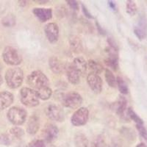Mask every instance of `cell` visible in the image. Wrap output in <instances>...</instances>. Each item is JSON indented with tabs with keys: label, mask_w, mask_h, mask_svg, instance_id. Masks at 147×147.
<instances>
[{
	"label": "cell",
	"mask_w": 147,
	"mask_h": 147,
	"mask_svg": "<svg viewBox=\"0 0 147 147\" xmlns=\"http://www.w3.org/2000/svg\"><path fill=\"white\" fill-rule=\"evenodd\" d=\"M2 24L5 27H12L16 24V18L13 14H8L4 17L2 20Z\"/></svg>",
	"instance_id": "cell-26"
},
{
	"label": "cell",
	"mask_w": 147,
	"mask_h": 147,
	"mask_svg": "<svg viewBox=\"0 0 147 147\" xmlns=\"http://www.w3.org/2000/svg\"><path fill=\"white\" fill-rule=\"evenodd\" d=\"M35 2H38V4H44V3L46 4V2H47L48 1H35Z\"/></svg>",
	"instance_id": "cell-41"
},
{
	"label": "cell",
	"mask_w": 147,
	"mask_h": 147,
	"mask_svg": "<svg viewBox=\"0 0 147 147\" xmlns=\"http://www.w3.org/2000/svg\"><path fill=\"white\" fill-rule=\"evenodd\" d=\"M7 117L10 123L14 125H22L27 119V111L22 107H13L7 111Z\"/></svg>",
	"instance_id": "cell-4"
},
{
	"label": "cell",
	"mask_w": 147,
	"mask_h": 147,
	"mask_svg": "<svg viewBox=\"0 0 147 147\" xmlns=\"http://www.w3.org/2000/svg\"><path fill=\"white\" fill-rule=\"evenodd\" d=\"M88 147H107V145H106L104 139L100 136H99L94 142L92 143L90 146H88Z\"/></svg>",
	"instance_id": "cell-32"
},
{
	"label": "cell",
	"mask_w": 147,
	"mask_h": 147,
	"mask_svg": "<svg viewBox=\"0 0 147 147\" xmlns=\"http://www.w3.org/2000/svg\"><path fill=\"white\" fill-rule=\"evenodd\" d=\"M82 98L80 94L75 91H71L63 94L61 97V102L65 107L76 109L82 104Z\"/></svg>",
	"instance_id": "cell-5"
},
{
	"label": "cell",
	"mask_w": 147,
	"mask_h": 147,
	"mask_svg": "<svg viewBox=\"0 0 147 147\" xmlns=\"http://www.w3.org/2000/svg\"><path fill=\"white\" fill-rule=\"evenodd\" d=\"M30 147H47L44 140H35L30 144Z\"/></svg>",
	"instance_id": "cell-34"
},
{
	"label": "cell",
	"mask_w": 147,
	"mask_h": 147,
	"mask_svg": "<svg viewBox=\"0 0 147 147\" xmlns=\"http://www.w3.org/2000/svg\"><path fill=\"white\" fill-rule=\"evenodd\" d=\"M137 5L136 2L132 0H129L127 2V13L130 16H134L137 13Z\"/></svg>",
	"instance_id": "cell-29"
},
{
	"label": "cell",
	"mask_w": 147,
	"mask_h": 147,
	"mask_svg": "<svg viewBox=\"0 0 147 147\" xmlns=\"http://www.w3.org/2000/svg\"><path fill=\"white\" fill-rule=\"evenodd\" d=\"M45 113L47 117L52 121L57 122H62L65 119V115L63 109L57 105H49L46 107Z\"/></svg>",
	"instance_id": "cell-8"
},
{
	"label": "cell",
	"mask_w": 147,
	"mask_h": 147,
	"mask_svg": "<svg viewBox=\"0 0 147 147\" xmlns=\"http://www.w3.org/2000/svg\"><path fill=\"white\" fill-rule=\"evenodd\" d=\"M135 35L139 40H144L147 35V20L145 17H141L139 19L138 24L134 28Z\"/></svg>",
	"instance_id": "cell-14"
},
{
	"label": "cell",
	"mask_w": 147,
	"mask_h": 147,
	"mask_svg": "<svg viewBox=\"0 0 147 147\" xmlns=\"http://www.w3.org/2000/svg\"><path fill=\"white\" fill-rule=\"evenodd\" d=\"M70 47L74 53L80 54L82 52V44L80 38L77 36H72L70 38Z\"/></svg>",
	"instance_id": "cell-20"
},
{
	"label": "cell",
	"mask_w": 147,
	"mask_h": 147,
	"mask_svg": "<svg viewBox=\"0 0 147 147\" xmlns=\"http://www.w3.org/2000/svg\"><path fill=\"white\" fill-rule=\"evenodd\" d=\"M89 111L86 107H80L76 110L71 118V124L75 127L85 125L88 121Z\"/></svg>",
	"instance_id": "cell-7"
},
{
	"label": "cell",
	"mask_w": 147,
	"mask_h": 147,
	"mask_svg": "<svg viewBox=\"0 0 147 147\" xmlns=\"http://www.w3.org/2000/svg\"><path fill=\"white\" fill-rule=\"evenodd\" d=\"M49 65L51 70L55 74H57L62 73L63 71L64 70V65L62 61L55 56H52L49 59Z\"/></svg>",
	"instance_id": "cell-16"
},
{
	"label": "cell",
	"mask_w": 147,
	"mask_h": 147,
	"mask_svg": "<svg viewBox=\"0 0 147 147\" xmlns=\"http://www.w3.org/2000/svg\"><path fill=\"white\" fill-rule=\"evenodd\" d=\"M2 76L0 75V85H2Z\"/></svg>",
	"instance_id": "cell-42"
},
{
	"label": "cell",
	"mask_w": 147,
	"mask_h": 147,
	"mask_svg": "<svg viewBox=\"0 0 147 147\" xmlns=\"http://www.w3.org/2000/svg\"><path fill=\"white\" fill-rule=\"evenodd\" d=\"M105 77L107 83L110 87L115 88L116 87L117 83H116V78L113 74V72L110 69H105Z\"/></svg>",
	"instance_id": "cell-25"
},
{
	"label": "cell",
	"mask_w": 147,
	"mask_h": 147,
	"mask_svg": "<svg viewBox=\"0 0 147 147\" xmlns=\"http://www.w3.org/2000/svg\"><path fill=\"white\" fill-rule=\"evenodd\" d=\"M108 5H109V6H110V8L112 9V10H116V5H115V4L114 3L113 1H109Z\"/></svg>",
	"instance_id": "cell-37"
},
{
	"label": "cell",
	"mask_w": 147,
	"mask_h": 147,
	"mask_svg": "<svg viewBox=\"0 0 147 147\" xmlns=\"http://www.w3.org/2000/svg\"><path fill=\"white\" fill-rule=\"evenodd\" d=\"M116 83H117V86L118 88H119V91H120L122 94H128V86H127L125 81H124L121 77H118L117 78H116Z\"/></svg>",
	"instance_id": "cell-27"
},
{
	"label": "cell",
	"mask_w": 147,
	"mask_h": 147,
	"mask_svg": "<svg viewBox=\"0 0 147 147\" xmlns=\"http://www.w3.org/2000/svg\"><path fill=\"white\" fill-rule=\"evenodd\" d=\"M18 2H19V5L21 6H25L27 5V2H26V1H18Z\"/></svg>",
	"instance_id": "cell-39"
},
{
	"label": "cell",
	"mask_w": 147,
	"mask_h": 147,
	"mask_svg": "<svg viewBox=\"0 0 147 147\" xmlns=\"http://www.w3.org/2000/svg\"><path fill=\"white\" fill-rule=\"evenodd\" d=\"M23 80L24 71L20 68H10L5 73V81L10 88L16 89L20 87Z\"/></svg>",
	"instance_id": "cell-1"
},
{
	"label": "cell",
	"mask_w": 147,
	"mask_h": 147,
	"mask_svg": "<svg viewBox=\"0 0 147 147\" xmlns=\"http://www.w3.org/2000/svg\"><path fill=\"white\" fill-rule=\"evenodd\" d=\"M20 99L24 105L29 107H36L39 105V97L36 91L30 88H23L20 90Z\"/></svg>",
	"instance_id": "cell-3"
},
{
	"label": "cell",
	"mask_w": 147,
	"mask_h": 147,
	"mask_svg": "<svg viewBox=\"0 0 147 147\" xmlns=\"http://www.w3.org/2000/svg\"><path fill=\"white\" fill-rule=\"evenodd\" d=\"M27 82L33 90H37L49 86V80L40 71H34L27 77Z\"/></svg>",
	"instance_id": "cell-2"
},
{
	"label": "cell",
	"mask_w": 147,
	"mask_h": 147,
	"mask_svg": "<svg viewBox=\"0 0 147 147\" xmlns=\"http://www.w3.org/2000/svg\"><path fill=\"white\" fill-rule=\"evenodd\" d=\"M66 77L68 80L72 85H77L80 82V74L77 71L74 69L71 64L66 68Z\"/></svg>",
	"instance_id": "cell-19"
},
{
	"label": "cell",
	"mask_w": 147,
	"mask_h": 147,
	"mask_svg": "<svg viewBox=\"0 0 147 147\" xmlns=\"http://www.w3.org/2000/svg\"><path fill=\"white\" fill-rule=\"evenodd\" d=\"M12 138L7 134H1L0 135V145L9 146L10 145Z\"/></svg>",
	"instance_id": "cell-31"
},
{
	"label": "cell",
	"mask_w": 147,
	"mask_h": 147,
	"mask_svg": "<svg viewBox=\"0 0 147 147\" xmlns=\"http://www.w3.org/2000/svg\"><path fill=\"white\" fill-rule=\"evenodd\" d=\"M87 82L89 87L95 94H100L102 90V80L99 75L90 72L87 77Z\"/></svg>",
	"instance_id": "cell-11"
},
{
	"label": "cell",
	"mask_w": 147,
	"mask_h": 147,
	"mask_svg": "<svg viewBox=\"0 0 147 147\" xmlns=\"http://www.w3.org/2000/svg\"><path fill=\"white\" fill-rule=\"evenodd\" d=\"M13 95L10 92H0V111L10 107L13 102Z\"/></svg>",
	"instance_id": "cell-15"
},
{
	"label": "cell",
	"mask_w": 147,
	"mask_h": 147,
	"mask_svg": "<svg viewBox=\"0 0 147 147\" xmlns=\"http://www.w3.org/2000/svg\"><path fill=\"white\" fill-rule=\"evenodd\" d=\"M74 69L79 72L80 74H84L86 72L88 68V63L85 59L81 57H76L71 63Z\"/></svg>",
	"instance_id": "cell-17"
},
{
	"label": "cell",
	"mask_w": 147,
	"mask_h": 147,
	"mask_svg": "<svg viewBox=\"0 0 147 147\" xmlns=\"http://www.w3.org/2000/svg\"><path fill=\"white\" fill-rule=\"evenodd\" d=\"M127 114H128L129 117L136 122V124H144V121H143L142 119L139 117L132 108H129L127 110Z\"/></svg>",
	"instance_id": "cell-30"
},
{
	"label": "cell",
	"mask_w": 147,
	"mask_h": 147,
	"mask_svg": "<svg viewBox=\"0 0 147 147\" xmlns=\"http://www.w3.org/2000/svg\"><path fill=\"white\" fill-rule=\"evenodd\" d=\"M24 135V131L20 127H13L10 129V136L11 138L20 139Z\"/></svg>",
	"instance_id": "cell-28"
},
{
	"label": "cell",
	"mask_w": 147,
	"mask_h": 147,
	"mask_svg": "<svg viewBox=\"0 0 147 147\" xmlns=\"http://www.w3.org/2000/svg\"><path fill=\"white\" fill-rule=\"evenodd\" d=\"M32 13L39 22L44 23L50 20L52 18V10L51 8H44V7H35L32 10Z\"/></svg>",
	"instance_id": "cell-13"
},
{
	"label": "cell",
	"mask_w": 147,
	"mask_h": 147,
	"mask_svg": "<svg viewBox=\"0 0 147 147\" xmlns=\"http://www.w3.org/2000/svg\"><path fill=\"white\" fill-rule=\"evenodd\" d=\"M2 58L5 63L10 65H18L22 62V55L16 49L12 47H5L2 52Z\"/></svg>",
	"instance_id": "cell-6"
},
{
	"label": "cell",
	"mask_w": 147,
	"mask_h": 147,
	"mask_svg": "<svg viewBox=\"0 0 147 147\" xmlns=\"http://www.w3.org/2000/svg\"><path fill=\"white\" fill-rule=\"evenodd\" d=\"M96 26H97V29L99 30V33L102 34V35H105V30H103V29L101 27V26L99 25V23H97V22H96Z\"/></svg>",
	"instance_id": "cell-38"
},
{
	"label": "cell",
	"mask_w": 147,
	"mask_h": 147,
	"mask_svg": "<svg viewBox=\"0 0 147 147\" xmlns=\"http://www.w3.org/2000/svg\"><path fill=\"white\" fill-rule=\"evenodd\" d=\"M82 12H83L84 15L87 17V18H93V16H92V15L90 14V13L88 10V9L86 8V7H85L84 5H82Z\"/></svg>",
	"instance_id": "cell-36"
},
{
	"label": "cell",
	"mask_w": 147,
	"mask_h": 147,
	"mask_svg": "<svg viewBox=\"0 0 147 147\" xmlns=\"http://www.w3.org/2000/svg\"><path fill=\"white\" fill-rule=\"evenodd\" d=\"M106 57L105 63L107 66L113 70L116 71L119 68V54H118V47H112L109 46L105 49Z\"/></svg>",
	"instance_id": "cell-9"
},
{
	"label": "cell",
	"mask_w": 147,
	"mask_h": 147,
	"mask_svg": "<svg viewBox=\"0 0 147 147\" xmlns=\"http://www.w3.org/2000/svg\"><path fill=\"white\" fill-rule=\"evenodd\" d=\"M68 5L70 6V7L73 10H77L79 9V4L75 0H67L66 1Z\"/></svg>",
	"instance_id": "cell-35"
},
{
	"label": "cell",
	"mask_w": 147,
	"mask_h": 147,
	"mask_svg": "<svg viewBox=\"0 0 147 147\" xmlns=\"http://www.w3.org/2000/svg\"><path fill=\"white\" fill-rule=\"evenodd\" d=\"M38 96L39 99L42 100H47L52 96V90L50 88L47 86V87L42 88L38 89V90H35Z\"/></svg>",
	"instance_id": "cell-23"
},
{
	"label": "cell",
	"mask_w": 147,
	"mask_h": 147,
	"mask_svg": "<svg viewBox=\"0 0 147 147\" xmlns=\"http://www.w3.org/2000/svg\"><path fill=\"white\" fill-rule=\"evenodd\" d=\"M40 127L39 119L36 115H32L27 122V131L30 135H35L38 131Z\"/></svg>",
	"instance_id": "cell-18"
},
{
	"label": "cell",
	"mask_w": 147,
	"mask_h": 147,
	"mask_svg": "<svg viewBox=\"0 0 147 147\" xmlns=\"http://www.w3.org/2000/svg\"><path fill=\"white\" fill-rule=\"evenodd\" d=\"M116 107H115V111L116 113L119 116H123L124 115L126 110H127V101L124 96H119V99H118L117 102L115 104Z\"/></svg>",
	"instance_id": "cell-21"
},
{
	"label": "cell",
	"mask_w": 147,
	"mask_h": 147,
	"mask_svg": "<svg viewBox=\"0 0 147 147\" xmlns=\"http://www.w3.org/2000/svg\"><path fill=\"white\" fill-rule=\"evenodd\" d=\"M136 147H147V146L145 144H144V143H140V144H138Z\"/></svg>",
	"instance_id": "cell-40"
},
{
	"label": "cell",
	"mask_w": 147,
	"mask_h": 147,
	"mask_svg": "<svg viewBox=\"0 0 147 147\" xmlns=\"http://www.w3.org/2000/svg\"><path fill=\"white\" fill-rule=\"evenodd\" d=\"M59 134V129L55 124H48L43 130V136L47 142L51 143L57 138Z\"/></svg>",
	"instance_id": "cell-12"
},
{
	"label": "cell",
	"mask_w": 147,
	"mask_h": 147,
	"mask_svg": "<svg viewBox=\"0 0 147 147\" xmlns=\"http://www.w3.org/2000/svg\"><path fill=\"white\" fill-rule=\"evenodd\" d=\"M74 143L77 147H88V140L83 134H77L74 138Z\"/></svg>",
	"instance_id": "cell-24"
},
{
	"label": "cell",
	"mask_w": 147,
	"mask_h": 147,
	"mask_svg": "<svg viewBox=\"0 0 147 147\" xmlns=\"http://www.w3.org/2000/svg\"><path fill=\"white\" fill-rule=\"evenodd\" d=\"M46 37L51 44L57 43L59 38V27L57 24L49 23L44 27Z\"/></svg>",
	"instance_id": "cell-10"
},
{
	"label": "cell",
	"mask_w": 147,
	"mask_h": 147,
	"mask_svg": "<svg viewBox=\"0 0 147 147\" xmlns=\"http://www.w3.org/2000/svg\"><path fill=\"white\" fill-rule=\"evenodd\" d=\"M136 127H137V129L138 130L140 136L147 141V130L144 127V124H136Z\"/></svg>",
	"instance_id": "cell-33"
},
{
	"label": "cell",
	"mask_w": 147,
	"mask_h": 147,
	"mask_svg": "<svg viewBox=\"0 0 147 147\" xmlns=\"http://www.w3.org/2000/svg\"><path fill=\"white\" fill-rule=\"evenodd\" d=\"M88 66L89 67V69L91 71L92 73L98 74V75H99V74L102 73L104 70V68L102 65V64H100L99 62L95 61L94 60H89L88 62Z\"/></svg>",
	"instance_id": "cell-22"
}]
</instances>
